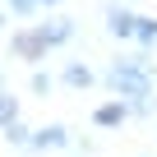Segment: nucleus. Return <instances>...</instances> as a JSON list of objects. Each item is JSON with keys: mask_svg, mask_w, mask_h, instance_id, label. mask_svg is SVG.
Wrapping results in <instances>:
<instances>
[{"mask_svg": "<svg viewBox=\"0 0 157 157\" xmlns=\"http://www.w3.org/2000/svg\"><path fill=\"white\" fill-rule=\"evenodd\" d=\"M37 33H42L46 51H60V46H69V42L78 37V19H69V14H46V19L37 23Z\"/></svg>", "mask_w": 157, "mask_h": 157, "instance_id": "4", "label": "nucleus"}, {"mask_svg": "<svg viewBox=\"0 0 157 157\" xmlns=\"http://www.w3.org/2000/svg\"><path fill=\"white\" fill-rule=\"evenodd\" d=\"M14 120H23V106H19V97L5 88V93H0V129H5V125H14Z\"/></svg>", "mask_w": 157, "mask_h": 157, "instance_id": "10", "label": "nucleus"}, {"mask_svg": "<svg viewBox=\"0 0 157 157\" xmlns=\"http://www.w3.org/2000/svg\"><path fill=\"white\" fill-rule=\"evenodd\" d=\"M37 5H42L46 14H56V10H60V0H37Z\"/></svg>", "mask_w": 157, "mask_h": 157, "instance_id": "15", "label": "nucleus"}, {"mask_svg": "<svg viewBox=\"0 0 157 157\" xmlns=\"http://www.w3.org/2000/svg\"><path fill=\"white\" fill-rule=\"evenodd\" d=\"M10 56L23 60V65H33V69H42V60H46V42H42L37 23H23V28L10 33Z\"/></svg>", "mask_w": 157, "mask_h": 157, "instance_id": "3", "label": "nucleus"}, {"mask_svg": "<svg viewBox=\"0 0 157 157\" xmlns=\"http://www.w3.org/2000/svg\"><path fill=\"white\" fill-rule=\"evenodd\" d=\"M74 148H78V152H97V143H93L88 134H78V139H74Z\"/></svg>", "mask_w": 157, "mask_h": 157, "instance_id": "14", "label": "nucleus"}, {"mask_svg": "<svg viewBox=\"0 0 157 157\" xmlns=\"http://www.w3.org/2000/svg\"><path fill=\"white\" fill-rule=\"evenodd\" d=\"M74 139H78V134H69V125L51 120V125L33 129V148H28V152H65V148H74Z\"/></svg>", "mask_w": 157, "mask_h": 157, "instance_id": "5", "label": "nucleus"}, {"mask_svg": "<svg viewBox=\"0 0 157 157\" xmlns=\"http://www.w3.org/2000/svg\"><path fill=\"white\" fill-rule=\"evenodd\" d=\"M56 83H60L56 74H46V69H33V78H28V93H33V97H51V93H56Z\"/></svg>", "mask_w": 157, "mask_h": 157, "instance_id": "11", "label": "nucleus"}, {"mask_svg": "<svg viewBox=\"0 0 157 157\" xmlns=\"http://www.w3.org/2000/svg\"><path fill=\"white\" fill-rule=\"evenodd\" d=\"M102 88H106L111 97H120V102H143V97H152V88H157V65H152V56H148V51H134V56L111 60L106 74H102Z\"/></svg>", "mask_w": 157, "mask_h": 157, "instance_id": "1", "label": "nucleus"}, {"mask_svg": "<svg viewBox=\"0 0 157 157\" xmlns=\"http://www.w3.org/2000/svg\"><path fill=\"white\" fill-rule=\"evenodd\" d=\"M134 46H139V51H152V46H157V19H152V14H139V37H134Z\"/></svg>", "mask_w": 157, "mask_h": 157, "instance_id": "9", "label": "nucleus"}, {"mask_svg": "<svg viewBox=\"0 0 157 157\" xmlns=\"http://www.w3.org/2000/svg\"><path fill=\"white\" fill-rule=\"evenodd\" d=\"M60 83H65V88H74V93H88V88H97V83H102V74H97L88 60H65Z\"/></svg>", "mask_w": 157, "mask_h": 157, "instance_id": "6", "label": "nucleus"}, {"mask_svg": "<svg viewBox=\"0 0 157 157\" xmlns=\"http://www.w3.org/2000/svg\"><path fill=\"white\" fill-rule=\"evenodd\" d=\"M0 134H5V143H10L14 152H28V148H33V129H28L23 120H14V125H5Z\"/></svg>", "mask_w": 157, "mask_h": 157, "instance_id": "8", "label": "nucleus"}, {"mask_svg": "<svg viewBox=\"0 0 157 157\" xmlns=\"http://www.w3.org/2000/svg\"><path fill=\"white\" fill-rule=\"evenodd\" d=\"M102 28L116 42H134L139 37V14L125 5V0H106V5H102Z\"/></svg>", "mask_w": 157, "mask_h": 157, "instance_id": "2", "label": "nucleus"}, {"mask_svg": "<svg viewBox=\"0 0 157 157\" xmlns=\"http://www.w3.org/2000/svg\"><path fill=\"white\" fill-rule=\"evenodd\" d=\"M125 120H134V116H129V102H120V97L93 106V125H97V129H120Z\"/></svg>", "mask_w": 157, "mask_h": 157, "instance_id": "7", "label": "nucleus"}, {"mask_svg": "<svg viewBox=\"0 0 157 157\" xmlns=\"http://www.w3.org/2000/svg\"><path fill=\"white\" fill-rule=\"evenodd\" d=\"M5 10H10L14 19H37V14H42L37 0H5Z\"/></svg>", "mask_w": 157, "mask_h": 157, "instance_id": "12", "label": "nucleus"}, {"mask_svg": "<svg viewBox=\"0 0 157 157\" xmlns=\"http://www.w3.org/2000/svg\"><path fill=\"white\" fill-rule=\"evenodd\" d=\"M10 28V10H0V33H5Z\"/></svg>", "mask_w": 157, "mask_h": 157, "instance_id": "16", "label": "nucleus"}, {"mask_svg": "<svg viewBox=\"0 0 157 157\" xmlns=\"http://www.w3.org/2000/svg\"><path fill=\"white\" fill-rule=\"evenodd\" d=\"M129 116H134V120H152V97H143V102H129Z\"/></svg>", "mask_w": 157, "mask_h": 157, "instance_id": "13", "label": "nucleus"}]
</instances>
